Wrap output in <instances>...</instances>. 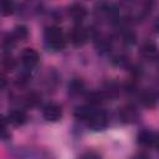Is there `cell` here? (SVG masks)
Instances as JSON below:
<instances>
[{"mask_svg":"<svg viewBox=\"0 0 159 159\" xmlns=\"http://www.w3.org/2000/svg\"><path fill=\"white\" fill-rule=\"evenodd\" d=\"M96 109H93L91 106H83L75 111V117L78 119H91L96 114Z\"/></svg>","mask_w":159,"mask_h":159,"instance_id":"cell-8","label":"cell"},{"mask_svg":"<svg viewBox=\"0 0 159 159\" xmlns=\"http://www.w3.org/2000/svg\"><path fill=\"white\" fill-rule=\"evenodd\" d=\"M152 147H155L157 149H159V133H154V138H153V144Z\"/></svg>","mask_w":159,"mask_h":159,"instance_id":"cell-13","label":"cell"},{"mask_svg":"<svg viewBox=\"0 0 159 159\" xmlns=\"http://www.w3.org/2000/svg\"><path fill=\"white\" fill-rule=\"evenodd\" d=\"M154 29H155L157 32H159V17L157 19V21H155V24H154Z\"/></svg>","mask_w":159,"mask_h":159,"instance_id":"cell-14","label":"cell"},{"mask_svg":"<svg viewBox=\"0 0 159 159\" xmlns=\"http://www.w3.org/2000/svg\"><path fill=\"white\" fill-rule=\"evenodd\" d=\"M42 114H43V118L46 120H48V122H57L62 117V109L56 103H48L47 106H45Z\"/></svg>","mask_w":159,"mask_h":159,"instance_id":"cell-2","label":"cell"},{"mask_svg":"<svg viewBox=\"0 0 159 159\" xmlns=\"http://www.w3.org/2000/svg\"><path fill=\"white\" fill-rule=\"evenodd\" d=\"M153 138H154V133L153 132L143 130V132H140L138 134V143L140 145H144V147H152Z\"/></svg>","mask_w":159,"mask_h":159,"instance_id":"cell-9","label":"cell"},{"mask_svg":"<svg viewBox=\"0 0 159 159\" xmlns=\"http://www.w3.org/2000/svg\"><path fill=\"white\" fill-rule=\"evenodd\" d=\"M71 17L76 21H81L86 15H87V10L83 5L81 4H73L70 6V10H68Z\"/></svg>","mask_w":159,"mask_h":159,"instance_id":"cell-7","label":"cell"},{"mask_svg":"<svg viewBox=\"0 0 159 159\" xmlns=\"http://www.w3.org/2000/svg\"><path fill=\"white\" fill-rule=\"evenodd\" d=\"M82 86H83L82 82H80V81H72L71 84L68 86V88H70V92L71 93H78L81 91Z\"/></svg>","mask_w":159,"mask_h":159,"instance_id":"cell-12","label":"cell"},{"mask_svg":"<svg viewBox=\"0 0 159 159\" xmlns=\"http://www.w3.org/2000/svg\"><path fill=\"white\" fill-rule=\"evenodd\" d=\"M70 37H71V42L75 46H82L87 40V32H86L84 29L77 26V27L72 29Z\"/></svg>","mask_w":159,"mask_h":159,"instance_id":"cell-6","label":"cell"},{"mask_svg":"<svg viewBox=\"0 0 159 159\" xmlns=\"http://www.w3.org/2000/svg\"><path fill=\"white\" fill-rule=\"evenodd\" d=\"M27 29L25 27V26H17L15 30H14V32H12V36L16 39V40H24V39H26L27 37Z\"/></svg>","mask_w":159,"mask_h":159,"instance_id":"cell-11","label":"cell"},{"mask_svg":"<svg viewBox=\"0 0 159 159\" xmlns=\"http://www.w3.org/2000/svg\"><path fill=\"white\" fill-rule=\"evenodd\" d=\"M15 10V1L14 0H1V14L4 16H9Z\"/></svg>","mask_w":159,"mask_h":159,"instance_id":"cell-10","label":"cell"},{"mask_svg":"<svg viewBox=\"0 0 159 159\" xmlns=\"http://www.w3.org/2000/svg\"><path fill=\"white\" fill-rule=\"evenodd\" d=\"M27 119V116L24 111H20V109H14V111H10L7 117H6V122L11 125H21L26 122Z\"/></svg>","mask_w":159,"mask_h":159,"instance_id":"cell-4","label":"cell"},{"mask_svg":"<svg viewBox=\"0 0 159 159\" xmlns=\"http://www.w3.org/2000/svg\"><path fill=\"white\" fill-rule=\"evenodd\" d=\"M46 47L51 51H61L65 48V37L60 27L57 26H50L45 30L43 34Z\"/></svg>","mask_w":159,"mask_h":159,"instance_id":"cell-1","label":"cell"},{"mask_svg":"<svg viewBox=\"0 0 159 159\" xmlns=\"http://www.w3.org/2000/svg\"><path fill=\"white\" fill-rule=\"evenodd\" d=\"M20 58H21V62H22V65L25 67L31 68L35 65H37V62L40 60V56H39V53H37L36 50H34V48H25L21 52Z\"/></svg>","mask_w":159,"mask_h":159,"instance_id":"cell-3","label":"cell"},{"mask_svg":"<svg viewBox=\"0 0 159 159\" xmlns=\"http://www.w3.org/2000/svg\"><path fill=\"white\" fill-rule=\"evenodd\" d=\"M88 125L93 130H102L107 127V117L102 112H96V114L89 119Z\"/></svg>","mask_w":159,"mask_h":159,"instance_id":"cell-5","label":"cell"}]
</instances>
